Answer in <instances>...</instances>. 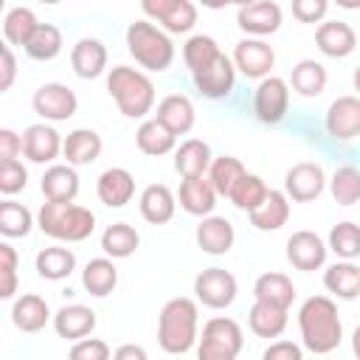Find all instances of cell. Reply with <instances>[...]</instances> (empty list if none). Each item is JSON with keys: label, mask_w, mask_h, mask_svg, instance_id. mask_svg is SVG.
<instances>
[{"label": "cell", "mask_w": 360, "mask_h": 360, "mask_svg": "<svg viewBox=\"0 0 360 360\" xmlns=\"http://www.w3.org/2000/svg\"><path fill=\"white\" fill-rule=\"evenodd\" d=\"M298 326H301L304 346L315 354H326V352L340 346L343 326H340V318H338V307L326 295H312L301 304Z\"/></svg>", "instance_id": "1"}, {"label": "cell", "mask_w": 360, "mask_h": 360, "mask_svg": "<svg viewBox=\"0 0 360 360\" xmlns=\"http://www.w3.org/2000/svg\"><path fill=\"white\" fill-rule=\"evenodd\" d=\"M160 349L169 354H183L197 340V304L191 298H172L160 309L158 321Z\"/></svg>", "instance_id": "2"}, {"label": "cell", "mask_w": 360, "mask_h": 360, "mask_svg": "<svg viewBox=\"0 0 360 360\" xmlns=\"http://www.w3.org/2000/svg\"><path fill=\"white\" fill-rule=\"evenodd\" d=\"M107 90L127 118H141L155 104V84L149 82V76H143L141 70L127 68V65H118L110 70Z\"/></svg>", "instance_id": "3"}, {"label": "cell", "mask_w": 360, "mask_h": 360, "mask_svg": "<svg viewBox=\"0 0 360 360\" xmlns=\"http://www.w3.org/2000/svg\"><path fill=\"white\" fill-rule=\"evenodd\" d=\"M39 228L65 242H82L93 233L96 217L90 208L73 205V202H42L39 208Z\"/></svg>", "instance_id": "4"}, {"label": "cell", "mask_w": 360, "mask_h": 360, "mask_svg": "<svg viewBox=\"0 0 360 360\" xmlns=\"http://www.w3.org/2000/svg\"><path fill=\"white\" fill-rule=\"evenodd\" d=\"M127 45H129V53L149 70H166L174 59V45L172 39L158 31L152 22H132L127 28Z\"/></svg>", "instance_id": "5"}, {"label": "cell", "mask_w": 360, "mask_h": 360, "mask_svg": "<svg viewBox=\"0 0 360 360\" xmlns=\"http://www.w3.org/2000/svg\"><path fill=\"white\" fill-rule=\"evenodd\" d=\"M242 349V329L231 318H211L202 326L197 360H236Z\"/></svg>", "instance_id": "6"}, {"label": "cell", "mask_w": 360, "mask_h": 360, "mask_svg": "<svg viewBox=\"0 0 360 360\" xmlns=\"http://www.w3.org/2000/svg\"><path fill=\"white\" fill-rule=\"evenodd\" d=\"M287 104H290V90L284 79L267 76L259 82L256 96H253V112L262 124H278L287 112Z\"/></svg>", "instance_id": "7"}, {"label": "cell", "mask_w": 360, "mask_h": 360, "mask_svg": "<svg viewBox=\"0 0 360 360\" xmlns=\"http://www.w3.org/2000/svg\"><path fill=\"white\" fill-rule=\"evenodd\" d=\"M194 292L205 307L222 309L236 298V278L222 267H208L194 278Z\"/></svg>", "instance_id": "8"}, {"label": "cell", "mask_w": 360, "mask_h": 360, "mask_svg": "<svg viewBox=\"0 0 360 360\" xmlns=\"http://www.w3.org/2000/svg\"><path fill=\"white\" fill-rule=\"evenodd\" d=\"M143 11L166 25L172 34H186L197 22V6L188 0H146Z\"/></svg>", "instance_id": "9"}, {"label": "cell", "mask_w": 360, "mask_h": 360, "mask_svg": "<svg viewBox=\"0 0 360 360\" xmlns=\"http://www.w3.org/2000/svg\"><path fill=\"white\" fill-rule=\"evenodd\" d=\"M79 101H76V93L65 84H42L37 93H34V110L48 118V121H68L73 112H76Z\"/></svg>", "instance_id": "10"}, {"label": "cell", "mask_w": 360, "mask_h": 360, "mask_svg": "<svg viewBox=\"0 0 360 360\" xmlns=\"http://www.w3.org/2000/svg\"><path fill=\"white\" fill-rule=\"evenodd\" d=\"M326 129L338 141H352L360 135V98L357 96H340L329 104L326 112Z\"/></svg>", "instance_id": "11"}, {"label": "cell", "mask_w": 360, "mask_h": 360, "mask_svg": "<svg viewBox=\"0 0 360 360\" xmlns=\"http://www.w3.org/2000/svg\"><path fill=\"white\" fill-rule=\"evenodd\" d=\"M233 62L248 79H267V73L276 62V53L262 39H242L233 51Z\"/></svg>", "instance_id": "12"}, {"label": "cell", "mask_w": 360, "mask_h": 360, "mask_svg": "<svg viewBox=\"0 0 360 360\" xmlns=\"http://www.w3.org/2000/svg\"><path fill=\"white\" fill-rule=\"evenodd\" d=\"M323 186H326V177L318 163H295L284 177V188L295 202L315 200L323 191Z\"/></svg>", "instance_id": "13"}, {"label": "cell", "mask_w": 360, "mask_h": 360, "mask_svg": "<svg viewBox=\"0 0 360 360\" xmlns=\"http://www.w3.org/2000/svg\"><path fill=\"white\" fill-rule=\"evenodd\" d=\"M287 259L298 270H318L326 262V245L312 231H295L287 239Z\"/></svg>", "instance_id": "14"}, {"label": "cell", "mask_w": 360, "mask_h": 360, "mask_svg": "<svg viewBox=\"0 0 360 360\" xmlns=\"http://www.w3.org/2000/svg\"><path fill=\"white\" fill-rule=\"evenodd\" d=\"M236 22H239L242 31L256 34V37H264V34L278 31V25H281V8H278V3H270V0L248 3V6L239 8Z\"/></svg>", "instance_id": "15"}, {"label": "cell", "mask_w": 360, "mask_h": 360, "mask_svg": "<svg viewBox=\"0 0 360 360\" xmlns=\"http://www.w3.org/2000/svg\"><path fill=\"white\" fill-rule=\"evenodd\" d=\"M233 62L225 56V53H219L205 70H200V73H194V84H197V90L202 93V96H208V98H225L231 90H233Z\"/></svg>", "instance_id": "16"}, {"label": "cell", "mask_w": 360, "mask_h": 360, "mask_svg": "<svg viewBox=\"0 0 360 360\" xmlns=\"http://www.w3.org/2000/svg\"><path fill=\"white\" fill-rule=\"evenodd\" d=\"M65 143L59 141V132L48 124H31L25 132H22V155L31 160V163H48L59 155Z\"/></svg>", "instance_id": "17"}, {"label": "cell", "mask_w": 360, "mask_h": 360, "mask_svg": "<svg viewBox=\"0 0 360 360\" xmlns=\"http://www.w3.org/2000/svg\"><path fill=\"white\" fill-rule=\"evenodd\" d=\"M96 191H98V200H101L104 205L121 208V205H127V202L132 200V194H135V177H132L127 169L112 166V169L101 172Z\"/></svg>", "instance_id": "18"}, {"label": "cell", "mask_w": 360, "mask_h": 360, "mask_svg": "<svg viewBox=\"0 0 360 360\" xmlns=\"http://www.w3.org/2000/svg\"><path fill=\"white\" fill-rule=\"evenodd\" d=\"M53 329L59 332V338L84 340L96 329V312L84 304H68L53 315Z\"/></svg>", "instance_id": "19"}, {"label": "cell", "mask_w": 360, "mask_h": 360, "mask_svg": "<svg viewBox=\"0 0 360 360\" xmlns=\"http://www.w3.org/2000/svg\"><path fill=\"white\" fill-rule=\"evenodd\" d=\"M318 48L326 53V56H335V59H343L354 51L357 45V37L352 31L349 22H340V20H329V22H321L318 25Z\"/></svg>", "instance_id": "20"}, {"label": "cell", "mask_w": 360, "mask_h": 360, "mask_svg": "<svg viewBox=\"0 0 360 360\" xmlns=\"http://www.w3.org/2000/svg\"><path fill=\"white\" fill-rule=\"evenodd\" d=\"M236 233H233V225L225 219V217H205L200 225H197V245L211 253V256H219V253H228L231 245H233Z\"/></svg>", "instance_id": "21"}, {"label": "cell", "mask_w": 360, "mask_h": 360, "mask_svg": "<svg viewBox=\"0 0 360 360\" xmlns=\"http://www.w3.org/2000/svg\"><path fill=\"white\" fill-rule=\"evenodd\" d=\"M211 163L214 160H211L208 143L205 141H197V138L180 143V149L174 152V169L183 174V180H188V177H205L208 169H211Z\"/></svg>", "instance_id": "22"}, {"label": "cell", "mask_w": 360, "mask_h": 360, "mask_svg": "<svg viewBox=\"0 0 360 360\" xmlns=\"http://www.w3.org/2000/svg\"><path fill=\"white\" fill-rule=\"evenodd\" d=\"M180 205L194 217H205V214L214 211L217 191H214L208 174L205 177H188V180L180 183Z\"/></svg>", "instance_id": "23"}, {"label": "cell", "mask_w": 360, "mask_h": 360, "mask_svg": "<svg viewBox=\"0 0 360 360\" xmlns=\"http://www.w3.org/2000/svg\"><path fill=\"white\" fill-rule=\"evenodd\" d=\"M70 65L82 79H96L107 68V48L98 39H79L70 51Z\"/></svg>", "instance_id": "24"}, {"label": "cell", "mask_w": 360, "mask_h": 360, "mask_svg": "<svg viewBox=\"0 0 360 360\" xmlns=\"http://www.w3.org/2000/svg\"><path fill=\"white\" fill-rule=\"evenodd\" d=\"M158 121L166 129H172L174 135H186L194 127V107H191V101L186 96L172 93L158 104Z\"/></svg>", "instance_id": "25"}, {"label": "cell", "mask_w": 360, "mask_h": 360, "mask_svg": "<svg viewBox=\"0 0 360 360\" xmlns=\"http://www.w3.org/2000/svg\"><path fill=\"white\" fill-rule=\"evenodd\" d=\"M42 194L48 202H70L79 194V174L73 166H51L42 174Z\"/></svg>", "instance_id": "26"}, {"label": "cell", "mask_w": 360, "mask_h": 360, "mask_svg": "<svg viewBox=\"0 0 360 360\" xmlns=\"http://www.w3.org/2000/svg\"><path fill=\"white\" fill-rule=\"evenodd\" d=\"M253 295H256V301L290 309V304L295 298V287L284 273H262L253 284Z\"/></svg>", "instance_id": "27"}, {"label": "cell", "mask_w": 360, "mask_h": 360, "mask_svg": "<svg viewBox=\"0 0 360 360\" xmlns=\"http://www.w3.org/2000/svg\"><path fill=\"white\" fill-rule=\"evenodd\" d=\"M138 205H141V217L146 222H152V225H163V222H169L174 217V194L160 183L146 186Z\"/></svg>", "instance_id": "28"}, {"label": "cell", "mask_w": 360, "mask_h": 360, "mask_svg": "<svg viewBox=\"0 0 360 360\" xmlns=\"http://www.w3.org/2000/svg\"><path fill=\"white\" fill-rule=\"evenodd\" d=\"M70 166H87L101 155V138L93 129H73L62 146Z\"/></svg>", "instance_id": "29"}, {"label": "cell", "mask_w": 360, "mask_h": 360, "mask_svg": "<svg viewBox=\"0 0 360 360\" xmlns=\"http://www.w3.org/2000/svg\"><path fill=\"white\" fill-rule=\"evenodd\" d=\"M48 315H51L48 312V304L39 295H22L11 307V321L22 332H39L48 323Z\"/></svg>", "instance_id": "30"}, {"label": "cell", "mask_w": 360, "mask_h": 360, "mask_svg": "<svg viewBox=\"0 0 360 360\" xmlns=\"http://www.w3.org/2000/svg\"><path fill=\"white\" fill-rule=\"evenodd\" d=\"M248 323H250L253 335H259V338H278L284 332V326H287V309L264 304V301H256L250 307Z\"/></svg>", "instance_id": "31"}, {"label": "cell", "mask_w": 360, "mask_h": 360, "mask_svg": "<svg viewBox=\"0 0 360 360\" xmlns=\"http://www.w3.org/2000/svg\"><path fill=\"white\" fill-rule=\"evenodd\" d=\"M290 217V202L281 191H270L264 197V202L250 211V222L259 228V231H278Z\"/></svg>", "instance_id": "32"}, {"label": "cell", "mask_w": 360, "mask_h": 360, "mask_svg": "<svg viewBox=\"0 0 360 360\" xmlns=\"http://www.w3.org/2000/svg\"><path fill=\"white\" fill-rule=\"evenodd\" d=\"M174 132L172 129H166L158 118H152V121H143L141 124V129L135 132V141H138V149L143 152V155H166V152H172V146H174Z\"/></svg>", "instance_id": "33"}, {"label": "cell", "mask_w": 360, "mask_h": 360, "mask_svg": "<svg viewBox=\"0 0 360 360\" xmlns=\"http://www.w3.org/2000/svg\"><path fill=\"white\" fill-rule=\"evenodd\" d=\"M82 284L90 295H107L112 292V287L118 284V270L110 259H90L84 273H82Z\"/></svg>", "instance_id": "34"}, {"label": "cell", "mask_w": 360, "mask_h": 360, "mask_svg": "<svg viewBox=\"0 0 360 360\" xmlns=\"http://www.w3.org/2000/svg\"><path fill=\"white\" fill-rule=\"evenodd\" d=\"M138 242H141L138 231H135L132 225H127V222H115V225H110V228L101 233V248H104V253L112 256V259H127V256H132L135 248H138Z\"/></svg>", "instance_id": "35"}, {"label": "cell", "mask_w": 360, "mask_h": 360, "mask_svg": "<svg viewBox=\"0 0 360 360\" xmlns=\"http://www.w3.org/2000/svg\"><path fill=\"white\" fill-rule=\"evenodd\" d=\"M323 284L329 292H335L338 298H354L360 295V267L349 264V262H340V264H332L326 273H323Z\"/></svg>", "instance_id": "36"}, {"label": "cell", "mask_w": 360, "mask_h": 360, "mask_svg": "<svg viewBox=\"0 0 360 360\" xmlns=\"http://www.w3.org/2000/svg\"><path fill=\"white\" fill-rule=\"evenodd\" d=\"M37 28H39V22H37L34 11H31V8H22V6H14V8L6 14V22H3L6 39H8L11 45H22V48L31 42V37L37 34Z\"/></svg>", "instance_id": "37"}, {"label": "cell", "mask_w": 360, "mask_h": 360, "mask_svg": "<svg viewBox=\"0 0 360 360\" xmlns=\"http://www.w3.org/2000/svg\"><path fill=\"white\" fill-rule=\"evenodd\" d=\"M245 174H248L245 166H242L236 158H231V155L217 158V160L211 163V169H208V180H211L214 191H217V194H225V197H231V191L236 188V183H239Z\"/></svg>", "instance_id": "38"}, {"label": "cell", "mask_w": 360, "mask_h": 360, "mask_svg": "<svg viewBox=\"0 0 360 360\" xmlns=\"http://www.w3.org/2000/svg\"><path fill=\"white\" fill-rule=\"evenodd\" d=\"M73 267H76V256L68 248H45L37 256V273L42 278H51V281L68 278L73 273Z\"/></svg>", "instance_id": "39"}, {"label": "cell", "mask_w": 360, "mask_h": 360, "mask_svg": "<svg viewBox=\"0 0 360 360\" xmlns=\"http://www.w3.org/2000/svg\"><path fill=\"white\" fill-rule=\"evenodd\" d=\"M292 87L301 96H318L326 87V68L315 59H304L292 68Z\"/></svg>", "instance_id": "40"}, {"label": "cell", "mask_w": 360, "mask_h": 360, "mask_svg": "<svg viewBox=\"0 0 360 360\" xmlns=\"http://www.w3.org/2000/svg\"><path fill=\"white\" fill-rule=\"evenodd\" d=\"M59 51H62V34H59V28L51 25V22H39L37 34H34L31 42L25 45V53H28L31 59L48 62V59H53Z\"/></svg>", "instance_id": "41"}, {"label": "cell", "mask_w": 360, "mask_h": 360, "mask_svg": "<svg viewBox=\"0 0 360 360\" xmlns=\"http://www.w3.org/2000/svg\"><path fill=\"white\" fill-rule=\"evenodd\" d=\"M270 194V188L264 186V180L262 177H256V174H245L239 183H236V188L231 191V202L236 205V208H242V211H256L262 202H264V197Z\"/></svg>", "instance_id": "42"}, {"label": "cell", "mask_w": 360, "mask_h": 360, "mask_svg": "<svg viewBox=\"0 0 360 360\" xmlns=\"http://www.w3.org/2000/svg\"><path fill=\"white\" fill-rule=\"evenodd\" d=\"M217 56H219V48H217V42H214L211 37L197 34V37H191V39L183 45V59H186V65H188L191 73L205 70Z\"/></svg>", "instance_id": "43"}, {"label": "cell", "mask_w": 360, "mask_h": 360, "mask_svg": "<svg viewBox=\"0 0 360 360\" xmlns=\"http://www.w3.org/2000/svg\"><path fill=\"white\" fill-rule=\"evenodd\" d=\"M31 225H34V219L25 205L11 202V200L0 202V231L6 236H25L31 231Z\"/></svg>", "instance_id": "44"}, {"label": "cell", "mask_w": 360, "mask_h": 360, "mask_svg": "<svg viewBox=\"0 0 360 360\" xmlns=\"http://www.w3.org/2000/svg\"><path fill=\"white\" fill-rule=\"evenodd\" d=\"M332 197L340 205H354L360 200V172L354 166H340L332 174Z\"/></svg>", "instance_id": "45"}, {"label": "cell", "mask_w": 360, "mask_h": 360, "mask_svg": "<svg viewBox=\"0 0 360 360\" xmlns=\"http://www.w3.org/2000/svg\"><path fill=\"white\" fill-rule=\"evenodd\" d=\"M329 248L343 256V259H354L360 256V225L354 222H338L329 233Z\"/></svg>", "instance_id": "46"}, {"label": "cell", "mask_w": 360, "mask_h": 360, "mask_svg": "<svg viewBox=\"0 0 360 360\" xmlns=\"http://www.w3.org/2000/svg\"><path fill=\"white\" fill-rule=\"evenodd\" d=\"M28 172L20 160H0V191L3 194H17L20 188H25Z\"/></svg>", "instance_id": "47"}, {"label": "cell", "mask_w": 360, "mask_h": 360, "mask_svg": "<svg viewBox=\"0 0 360 360\" xmlns=\"http://www.w3.org/2000/svg\"><path fill=\"white\" fill-rule=\"evenodd\" d=\"M68 360H110V346L98 338H84L73 343Z\"/></svg>", "instance_id": "48"}, {"label": "cell", "mask_w": 360, "mask_h": 360, "mask_svg": "<svg viewBox=\"0 0 360 360\" xmlns=\"http://www.w3.org/2000/svg\"><path fill=\"white\" fill-rule=\"evenodd\" d=\"M329 3L326 0H295L292 3V14L301 20V22H318L323 14H326Z\"/></svg>", "instance_id": "49"}, {"label": "cell", "mask_w": 360, "mask_h": 360, "mask_svg": "<svg viewBox=\"0 0 360 360\" xmlns=\"http://www.w3.org/2000/svg\"><path fill=\"white\" fill-rule=\"evenodd\" d=\"M262 360H304L301 349L290 340H278V343H270L262 354Z\"/></svg>", "instance_id": "50"}, {"label": "cell", "mask_w": 360, "mask_h": 360, "mask_svg": "<svg viewBox=\"0 0 360 360\" xmlns=\"http://www.w3.org/2000/svg\"><path fill=\"white\" fill-rule=\"evenodd\" d=\"M17 152H22V138L11 129H0V160H17Z\"/></svg>", "instance_id": "51"}, {"label": "cell", "mask_w": 360, "mask_h": 360, "mask_svg": "<svg viewBox=\"0 0 360 360\" xmlns=\"http://www.w3.org/2000/svg\"><path fill=\"white\" fill-rule=\"evenodd\" d=\"M14 73H17L14 53H11V48H8V45H3V76H0V90H8V87H11Z\"/></svg>", "instance_id": "52"}, {"label": "cell", "mask_w": 360, "mask_h": 360, "mask_svg": "<svg viewBox=\"0 0 360 360\" xmlns=\"http://www.w3.org/2000/svg\"><path fill=\"white\" fill-rule=\"evenodd\" d=\"M112 360H149V357H146V352H143L141 346L124 343V346H118V349L112 352Z\"/></svg>", "instance_id": "53"}, {"label": "cell", "mask_w": 360, "mask_h": 360, "mask_svg": "<svg viewBox=\"0 0 360 360\" xmlns=\"http://www.w3.org/2000/svg\"><path fill=\"white\" fill-rule=\"evenodd\" d=\"M17 290V273L14 270H0V298H11Z\"/></svg>", "instance_id": "54"}, {"label": "cell", "mask_w": 360, "mask_h": 360, "mask_svg": "<svg viewBox=\"0 0 360 360\" xmlns=\"http://www.w3.org/2000/svg\"><path fill=\"white\" fill-rule=\"evenodd\" d=\"M352 349H354V354L360 357V326H357L354 335H352Z\"/></svg>", "instance_id": "55"}, {"label": "cell", "mask_w": 360, "mask_h": 360, "mask_svg": "<svg viewBox=\"0 0 360 360\" xmlns=\"http://www.w3.org/2000/svg\"><path fill=\"white\" fill-rule=\"evenodd\" d=\"M354 87L360 90V65H357V70H354Z\"/></svg>", "instance_id": "56"}]
</instances>
